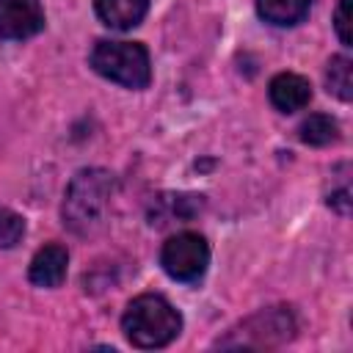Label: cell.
<instances>
[{
  "instance_id": "cell-1",
  "label": "cell",
  "mask_w": 353,
  "mask_h": 353,
  "mask_svg": "<svg viewBox=\"0 0 353 353\" xmlns=\"http://www.w3.org/2000/svg\"><path fill=\"white\" fill-rule=\"evenodd\" d=\"M116 179L105 168H83L72 176L63 196V226L80 237L102 229L110 207Z\"/></svg>"
},
{
  "instance_id": "cell-2",
  "label": "cell",
  "mask_w": 353,
  "mask_h": 353,
  "mask_svg": "<svg viewBox=\"0 0 353 353\" xmlns=\"http://www.w3.org/2000/svg\"><path fill=\"white\" fill-rule=\"evenodd\" d=\"M121 331L130 345L141 350L165 347L182 331V314L163 298V295H138L130 301L121 317Z\"/></svg>"
},
{
  "instance_id": "cell-3",
  "label": "cell",
  "mask_w": 353,
  "mask_h": 353,
  "mask_svg": "<svg viewBox=\"0 0 353 353\" xmlns=\"http://www.w3.org/2000/svg\"><path fill=\"white\" fill-rule=\"evenodd\" d=\"M91 66L97 74L124 88H146L152 80L149 50L138 41H97L91 50Z\"/></svg>"
},
{
  "instance_id": "cell-4",
  "label": "cell",
  "mask_w": 353,
  "mask_h": 353,
  "mask_svg": "<svg viewBox=\"0 0 353 353\" xmlns=\"http://www.w3.org/2000/svg\"><path fill=\"white\" fill-rule=\"evenodd\" d=\"M295 334V317L287 306H270L256 312L254 317L243 320L226 339H221V347H270L292 339Z\"/></svg>"
},
{
  "instance_id": "cell-5",
  "label": "cell",
  "mask_w": 353,
  "mask_h": 353,
  "mask_svg": "<svg viewBox=\"0 0 353 353\" xmlns=\"http://www.w3.org/2000/svg\"><path fill=\"white\" fill-rule=\"evenodd\" d=\"M160 265L174 281L193 284L210 265V245L199 232H179L163 243Z\"/></svg>"
},
{
  "instance_id": "cell-6",
  "label": "cell",
  "mask_w": 353,
  "mask_h": 353,
  "mask_svg": "<svg viewBox=\"0 0 353 353\" xmlns=\"http://www.w3.org/2000/svg\"><path fill=\"white\" fill-rule=\"evenodd\" d=\"M44 28V8L39 0H0V36L28 39Z\"/></svg>"
},
{
  "instance_id": "cell-7",
  "label": "cell",
  "mask_w": 353,
  "mask_h": 353,
  "mask_svg": "<svg viewBox=\"0 0 353 353\" xmlns=\"http://www.w3.org/2000/svg\"><path fill=\"white\" fill-rule=\"evenodd\" d=\"M204 207V196L196 193H160L149 207V223L163 229L171 223H188Z\"/></svg>"
},
{
  "instance_id": "cell-8",
  "label": "cell",
  "mask_w": 353,
  "mask_h": 353,
  "mask_svg": "<svg viewBox=\"0 0 353 353\" xmlns=\"http://www.w3.org/2000/svg\"><path fill=\"white\" fill-rule=\"evenodd\" d=\"M268 97H270L276 110L295 113V110H303L312 102V85H309L306 77H301L295 72H281V74H276L270 80Z\"/></svg>"
},
{
  "instance_id": "cell-9",
  "label": "cell",
  "mask_w": 353,
  "mask_h": 353,
  "mask_svg": "<svg viewBox=\"0 0 353 353\" xmlns=\"http://www.w3.org/2000/svg\"><path fill=\"white\" fill-rule=\"evenodd\" d=\"M66 265H69V254L63 245H44L36 251V256L30 259V270L28 279L36 287H61L66 279Z\"/></svg>"
},
{
  "instance_id": "cell-10",
  "label": "cell",
  "mask_w": 353,
  "mask_h": 353,
  "mask_svg": "<svg viewBox=\"0 0 353 353\" xmlns=\"http://www.w3.org/2000/svg\"><path fill=\"white\" fill-rule=\"evenodd\" d=\"M94 8H97V17L108 28L130 30L146 17L149 0H94Z\"/></svg>"
},
{
  "instance_id": "cell-11",
  "label": "cell",
  "mask_w": 353,
  "mask_h": 353,
  "mask_svg": "<svg viewBox=\"0 0 353 353\" xmlns=\"http://www.w3.org/2000/svg\"><path fill=\"white\" fill-rule=\"evenodd\" d=\"M312 8V0H256V11L265 22L279 25V28H290L306 19Z\"/></svg>"
},
{
  "instance_id": "cell-12",
  "label": "cell",
  "mask_w": 353,
  "mask_h": 353,
  "mask_svg": "<svg viewBox=\"0 0 353 353\" xmlns=\"http://www.w3.org/2000/svg\"><path fill=\"white\" fill-rule=\"evenodd\" d=\"M325 85L336 99L350 102L353 99V61L345 55H334L325 69Z\"/></svg>"
},
{
  "instance_id": "cell-13",
  "label": "cell",
  "mask_w": 353,
  "mask_h": 353,
  "mask_svg": "<svg viewBox=\"0 0 353 353\" xmlns=\"http://www.w3.org/2000/svg\"><path fill=\"white\" fill-rule=\"evenodd\" d=\"M298 135L309 146H328L339 138V124L325 113H312L309 119H303Z\"/></svg>"
},
{
  "instance_id": "cell-14",
  "label": "cell",
  "mask_w": 353,
  "mask_h": 353,
  "mask_svg": "<svg viewBox=\"0 0 353 353\" xmlns=\"http://www.w3.org/2000/svg\"><path fill=\"white\" fill-rule=\"evenodd\" d=\"M25 237V218L8 207H0V248H14Z\"/></svg>"
},
{
  "instance_id": "cell-15",
  "label": "cell",
  "mask_w": 353,
  "mask_h": 353,
  "mask_svg": "<svg viewBox=\"0 0 353 353\" xmlns=\"http://www.w3.org/2000/svg\"><path fill=\"white\" fill-rule=\"evenodd\" d=\"M350 3L353 0H339L336 6V14H334V28H336V36L345 47L353 44V30H350Z\"/></svg>"
},
{
  "instance_id": "cell-16",
  "label": "cell",
  "mask_w": 353,
  "mask_h": 353,
  "mask_svg": "<svg viewBox=\"0 0 353 353\" xmlns=\"http://www.w3.org/2000/svg\"><path fill=\"white\" fill-rule=\"evenodd\" d=\"M328 204H331L336 212L347 215V212H350V190H347V185H345V188H339V190H331Z\"/></svg>"
}]
</instances>
